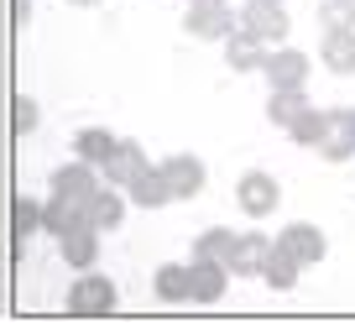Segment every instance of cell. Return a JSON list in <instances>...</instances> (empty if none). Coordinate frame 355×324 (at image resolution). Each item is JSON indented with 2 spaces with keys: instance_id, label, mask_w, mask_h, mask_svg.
Masks as SVG:
<instances>
[]
</instances>
